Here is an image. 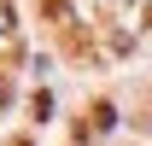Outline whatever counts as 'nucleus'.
Instances as JSON below:
<instances>
[{
	"label": "nucleus",
	"instance_id": "f257e3e1",
	"mask_svg": "<svg viewBox=\"0 0 152 146\" xmlns=\"http://www.w3.org/2000/svg\"><path fill=\"white\" fill-rule=\"evenodd\" d=\"M111 123H117V111H111V105H105V99H99V105H94V111H88V123L76 128V134H82V140H88V134H105V128H111Z\"/></svg>",
	"mask_w": 152,
	"mask_h": 146
},
{
	"label": "nucleus",
	"instance_id": "f03ea898",
	"mask_svg": "<svg viewBox=\"0 0 152 146\" xmlns=\"http://www.w3.org/2000/svg\"><path fill=\"white\" fill-rule=\"evenodd\" d=\"M12 29H18V18H12V6L0 0V35H12Z\"/></svg>",
	"mask_w": 152,
	"mask_h": 146
},
{
	"label": "nucleus",
	"instance_id": "7ed1b4c3",
	"mask_svg": "<svg viewBox=\"0 0 152 146\" xmlns=\"http://www.w3.org/2000/svg\"><path fill=\"white\" fill-rule=\"evenodd\" d=\"M41 12H47L53 23H64V0H41Z\"/></svg>",
	"mask_w": 152,
	"mask_h": 146
},
{
	"label": "nucleus",
	"instance_id": "20e7f679",
	"mask_svg": "<svg viewBox=\"0 0 152 146\" xmlns=\"http://www.w3.org/2000/svg\"><path fill=\"white\" fill-rule=\"evenodd\" d=\"M12 146H29V140H12Z\"/></svg>",
	"mask_w": 152,
	"mask_h": 146
}]
</instances>
